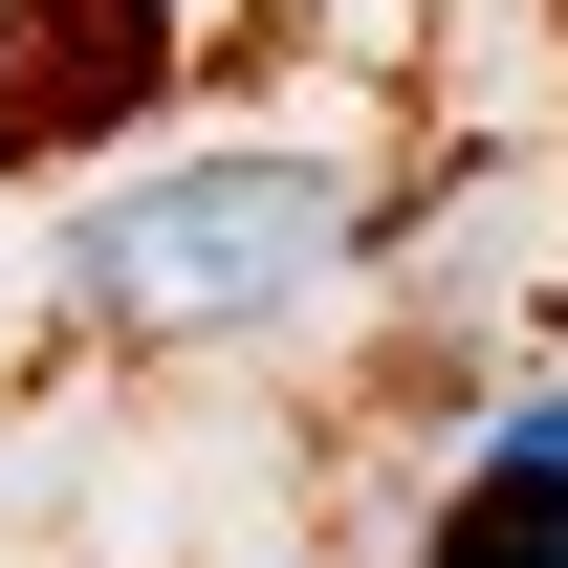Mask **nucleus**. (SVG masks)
Masks as SVG:
<instances>
[{"label": "nucleus", "instance_id": "7ed1b4c3", "mask_svg": "<svg viewBox=\"0 0 568 568\" xmlns=\"http://www.w3.org/2000/svg\"><path fill=\"white\" fill-rule=\"evenodd\" d=\"M416 568H568V394H503L481 416V459L437 481Z\"/></svg>", "mask_w": 568, "mask_h": 568}, {"label": "nucleus", "instance_id": "f257e3e1", "mask_svg": "<svg viewBox=\"0 0 568 568\" xmlns=\"http://www.w3.org/2000/svg\"><path fill=\"white\" fill-rule=\"evenodd\" d=\"M351 263H394L372 175L241 132V153H153V175H110V197L44 241V328H67V351H263V328H306Z\"/></svg>", "mask_w": 568, "mask_h": 568}, {"label": "nucleus", "instance_id": "f03ea898", "mask_svg": "<svg viewBox=\"0 0 568 568\" xmlns=\"http://www.w3.org/2000/svg\"><path fill=\"white\" fill-rule=\"evenodd\" d=\"M197 0H0V175H88L110 132L175 110Z\"/></svg>", "mask_w": 568, "mask_h": 568}]
</instances>
